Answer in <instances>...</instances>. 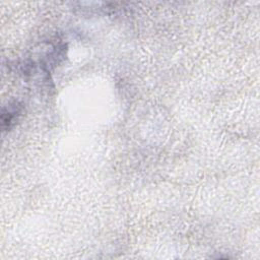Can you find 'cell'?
<instances>
[{
  "instance_id": "obj_1",
  "label": "cell",
  "mask_w": 260,
  "mask_h": 260,
  "mask_svg": "<svg viewBox=\"0 0 260 260\" xmlns=\"http://www.w3.org/2000/svg\"><path fill=\"white\" fill-rule=\"evenodd\" d=\"M20 114V106L17 103L10 104L7 107H3L2 115H1V122H2V129L3 131L9 129L17 119V116Z\"/></svg>"
}]
</instances>
